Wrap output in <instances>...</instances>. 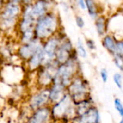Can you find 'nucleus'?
Instances as JSON below:
<instances>
[{
	"mask_svg": "<svg viewBox=\"0 0 123 123\" xmlns=\"http://www.w3.org/2000/svg\"><path fill=\"white\" fill-rule=\"evenodd\" d=\"M119 123H123V117H122V118L120 119V120H119Z\"/></svg>",
	"mask_w": 123,
	"mask_h": 123,
	"instance_id": "28",
	"label": "nucleus"
},
{
	"mask_svg": "<svg viewBox=\"0 0 123 123\" xmlns=\"http://www.w3.org/2000/svg\"><path fill=\"white\" fill-rule=\"evenodd\" d=\"M67 92L71 96L75 105L91 98L89 82L80 74L73 79L67 88Z\"/></svg>",
	"mask_w": 123,
	"mask_h": 123,
	"instance_id": "3",
	"label": "nucleus"
},
{
	"mask_svg": "<svg viewBox=\"0 0 123 123\" xmlns=\"http://www.w3.org/2000/svg\"><path fill=\"white\" fill-rule=\"evenodd\" d=\"M53 121L70 122L77 117L75 106L71 96L67 93L57 103L51 105Z\"/></svg>",
	"mask_w": 123,
	"mask_h": 123,
	"instance_id": "2",
	"label": "nucleus"
},
{
	"mask_svg": "<svg viewBox=\"0 0 123 123\" xmlns=\"http://www.w3.org/2000/svg\"><path fill=\"white\" fill-rule=\"evenodd\" d=\"M75 20H76V24H77V25H78L80 28H83L85 23H84V21H83V20L82 18H80V17H76Z\"/></svg>",
	"mask_w": 123,
	"mask_h": 123,
	"instance_id": "25",
	"label": "nucleus"
},
{
	"mask_svg": "<svg viewBox=\"0 0 123 123\" xmlns=\"http://www.w3.org/2000/svg\"><path fill=\"white\" fill-rule=\"evenodd\" d=\"M43 45L38 41L33 40V41L26 43L20 49V54L23 59H30Z\"/></svg>",
	"mask_w": 123,
	"mask_h": 123,
	"instance_id": "13",
	"label": "nucleus"
},
{
	"mask_svg": "<svg viewBox=\"0 0 123 123\" xmlns=\"http://www.w3.org/2000/svg\"><path fill=\"white\" fill-rule=\"evenodd\" d=\"M86 46H88V48L90 50H94V49H96L95 42L93 40H91V39H87L86 40Z\"/></svg>",
	"mask_w": 123,
	"mask_h": 123,
	"instance_id": "24",
	"label": "nucleus"
},
{
	"mask_svg": "<svg viewBox=\"0 0 123 123\" xmlns=\"http://www.w3.org/2000/svg\"><path fill=\"white\" fill-rule=\"evenodd\" d=\"M47 62L43 46H41L30 59H29V68L31 70H36L37 68L42 67Z\"/></svg>",
	"mask_w": 123,
	"mask_h": 123,
	"instance_id": "12",
	"label": "nucleus"
},
{
	"mask_svg": "<svg viewBox=\"0 0 123 123\" xmlns=\"http://www.w3.org/2000/svg\"><path fill=\"white\" fill-rule=\"evenodd\" d=\"M78 2H79V5L80 6L81 8L83 9H85V2H84V0H78Z\"/></svg>",
	"mask_w": 123,
	"mask_h": 123,
	"instance_id": "26",
	"label": "nucleus"
},
{
	"mask_svg": "<svg viewBox=\"0 0 123 123\" xmlns=\"http://www.w3.org/2000/svg\"><path fill=\"white\" fill-rule=\"evenodd\" d=\"M115 54L123 56V40L117 41Z\"/></svg>",
	"mask_w": 123,
	"mask_h": 123,
	"instance_id": "22",
	"label": "nucleus"
},
{
	"mask_svg": "<svg viewBox=\"0 0 123 123\" xmlns=\"http://www.w3.org/2000/svg\"><path fill=\"white\" fill-rule=\"evenodd\" d=\"M62 41L59 38L51 37L46 41L44 45H43V51H44L47 62L49 60L54 59L56 51L59 49Z\"/></svg>",
	"mask_w": 123,
	"mask_h": 123,
	"instance_id": "10",
	"label": "nucleus"
},
{
	"mask_svg": "<svg viewBox=\"0 0 123 123\" xmlns=\"http://www.w3.org/2000/svg\"><path fill=\"white\" fill-rule=\"evenodd\" d=\"M86 5L88 10L92 18H95L97 14H96V7L93 0H86Z\"/></svg>",
	"mask_w": 123,
	"mask_h": 123,
	"instance_id": "18",
	"label": "nucleus"
},
{
	"mask_svg": "<svg viewBox=\"0 0 123 123\" xmlns=\"http://www.w3.org/2000/svg\"><path fill=\"white\" fill-rule=\"evenodd\" d=\"M20 12V6L16 2L8 3L3 9L1 14V23L3 28L12 27Z\"/></svg>",
	"mask_w": 123,
	"mask_h": 123,
	"instance_id": "5",
	"label": "nucleus"
},
{
	"mask_svg": "<svg viewBox=\"0 0 123 123\" xmlns=\"http://www.w3.org/2000/svg\"><path fill=\"white\" fill-rule=\"evenodd\" d=\"M113 61L115 66L123 73V56L115 54L113 56Z\"/></svg>",
	"mask_w": 123,
	"mask_h": 123,
	"instance_id": "21",
	"label": "nucleus"
},
{
	"mask_svg": "<svg viewBox=\"0 0 123 123\" xmlns=\"http://www.w3.org/2000/svg\"><path fill=\"white\" fill-rule=\"evenodd\" d=\"M116 43L117 41L111 35H106L102 39V45L104 48L106 49V50L112 55V56L115 54Z\"/></svg>",
	"mask_w": 123,
	"mask_h": 123,
	"instance_id": "14",
	"label": "nucleus"
},
{
	"mask_svg": "<svg viewBox=\"0 0 123 123\" xmlns=\"http://www.w3.org/2000/svg\"><path fill=\"white\" fill-rule=\"evenodd\" d=\"M57 22L52 15H43L40 18L35 28V35L39 39L49 38L56 31Z\"/></svg>",
	"mask_w": 123,
	"mask_h": 123,
	"instance_id": "4",
	"label": "nucleus"
},
{
	"mask_svg": "<svg viewBox=\"0 0 123 123\" xmlns=\"http://www.w3.org/2000/svg\"><path fill=\"white\" fill-rule=\"evenodd\" d=\"M46 11V5L43 0H39L33 6L31 7V12L36 18H41Z\"/></svg>",
	"mask_w": 123,
	"mask_h": 123,
	"instance_id": "15",
	"label": "nucleus"
},
{
	"mask_svg": "<svg viewBox=\"0 0 123 123\" xmlns=\"http://www.w3.org/2000/svg\"><path fill=\"white\" fill-rule=\"evenodd\" d=\"M113 81L118 89L122 90L123 88V80L122 75L120 73H115L113 75Z\"/></svg>",
	"mask_w": 123,
	"mask_h": 123,
	"instance_id": "19",
	"label": "nucleus"
},
{
	"mask_svg": "<svg viewBox=\"0 0 123 123\" xmlns=\"http://www.w3.org/2000/svg\"><path fill=\"white\" fill-rule=\"evenodd\" d=\"M75 52V49L73 48L71 41L69 39H65L62 41L54 59L59 65L65 64L72 57Z\"/></svg>",
	"mask_w": 123,
	"mask_h": 123,
	"instance_id": "6",
	"label": "nucleus"
},
{
	"mask_svg": "<svg viewBox=\"0 0 123 123\" xmlns=\"http://www.w3.org/2000/svg\"><path fill=\"white\" fill-rule=\"evenodd\" d=\"M71 123H100L98 109L95 105L91 106L83 114L73 119Z\"/></svg>",
	"mask_w": 123,
	"mask_h": 123,
	"instance_id": "7",
	"label": "nucleus"
},
{
	"mask_svg": "<svg viewBox=\"0 0 123 123\" xmlns=\"http://www.w3.org/2000/svg\"><path fill=\"white\" fill-rule=\"evenodd\" d=\"M78 58V56L75 51L74 54L66 63L60 65L58 67L53 83L59 84L68 88L73 79L80 74L79 72L80 64Z\"/></svg>",
	"mask_w": 123,
	"mask_h": 123,
	"instance_id": "1",
	"label": "nucleus"
},
{
	"mask_svg": "<svg viewBox=\"0 0 123 123\" xmlns=\"http://www.w3.org/2000/svg\"><path fill=\"white\" fill-rule=\"evenodd\" d=\"M67 88L59 84L53 83L49 88L50 104H54L59 101L67 93Z\"/></svg>",
	"mask_w": 123,
	"mask_h": 123,
	"instance_id": "11",
	"label": "nucleus"
},
{
	"mask_svg": "<svg viewBox=\"0 0 123 123\" xmlns=\"http://www.w3.org/2000/svg\"><path fill=\"white\" fill-rule=\"evenodd\" d=\"M31 107L33 109H38L41 107L51 105L49 101V88H43L38 93H36L30 101Z\"/></svg>",
	"mask_w": 123,
	"mask_h": 123,
	"instance_id": "9",
	"label": "nucleus"
},
{
	"mask_svg": "<svg viewBox=\"0 0 123 123\" xmlns=\"http://www.w3.org/2000/svg\"><path fill=\"white\" fill-rule=\"evenodd\" d=\"M96 28L98 32V34L100 36H102L106 33V24H105V19L102 17L98 18L96 22Z\"/></svg>",
	"mask_w": 123,
	"mask_h": 123,
	"instance_id": "17",
	"label": "nucleus"
},
{
	"mask_svg": "<svg viewBox=\"0 0 123 123\" xmlns=\"http://www.w3.org/2000/svg\"><path fill=\"white\" fill-rule=\"evenodd\" d=\"M20 1H22V0H12V2H16V3H18V2H20Z\"/></svg>",
	"mask_w": 123,
	"mask_h": 123,
	"instance_id": "27",
	"label": "nucleus"
},
{
	"mask_svg": "<svg viewBox=\"0 0 123 123\" xmlns=\"http://www.w3.org/2000/svg\"><path fill=\"white\" fill-rule=\"evenodd\" d=\"M114 106L120 117H123V102L119 98H115L114 100Z\"/></svg>",
	"mask_w": 123,
	"mask_h": 123,
	"instance_id": "20",
	"label": "nucleus"
},
{
	"mask_svg": "<svg viewBox=\"0 0 123 123\" xmlns=\"http://www.w3.org/2000/svg\"><path fill=\"white\" fill-rule=\"evenodd\" d=\"M75 51L77 52V54H78V57H80L81 59H86L87 57V56H88L87 50H86L85 46L83 45L82 41L80 38H78V40Z\"/></svg>",
	"mask_w": 123,
	"mask_h": 123,
	"instance_id": "16",
	"label": "nucleus"
},
{
	"mask_svg": "<svg viewBox=\"0 0 123 123\" xmlns=\"http://www.w3.org/2000/svg\"><path fill=\"white\" fill-rule=\"evenodd\" d=\"M99 75H100V78L104 83H107V81L109 80V74H108V71L106 68H101L100 70Z\"/></svg>",
	"mask_w": 123,
	"mask_h": 123,
	"instance_id": "23",
	"label": "nucleus"
},
{
	"mask_svg": "<svg viewBox=\"0 0 123 123\" xmlns=\"http://www.w3.org/2000/svg\"><path fill=\"white\" fill-rule=\"evenodd\" d=\"M52 121L51 105H48L36 110L28 123H50Z\"/></svg>",
	"mask_w": 123,
	"mask_h": 123,
	"instance_id": "8",
	"label": "nucleus"
}]
</instances>
